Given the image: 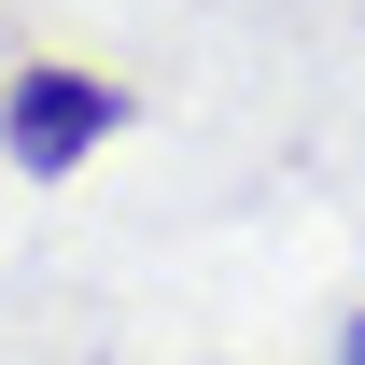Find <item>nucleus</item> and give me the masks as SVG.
<instances>
[{"label": "nucleus", "instance_id": "f257e3e1", "mask_svg": "<svg viewBox=\"0 0 365 365\" xmlns=\"http://www.w3.org/2000/svg\"><path fill=\"white\" fill-rule=\"evenodd\" d=\"M113 127H127V85H113V71H56L43 56V71H14V98H0V155L29 182H71Z\"/></svg>", "mask_w": 365, "mask_h": 365}, {"label": "nucleus", "instance_id": "f03ea898", "mask_svg": "<svg viewBox=\"0 0 365 365\" xmlns=\"http://www.w3.org/2000/svg\"><path fill=\"white\" fill-rule=\"evenodd\" d=\"M337 365H365V309H351V323H337Z\"/></svg>", "mask_w": 365, "mask_h": 365}]
</instances>
